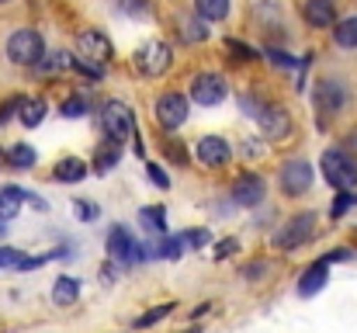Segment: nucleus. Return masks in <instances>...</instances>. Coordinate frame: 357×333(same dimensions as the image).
Listing matches in <instances>:
<instances>
[{
    "label": "nucleus",
    "mask_w": 357,
    "mask_h": 333,
    "mask_svg": "<svg viewBox=\"0 0 357 333\" xmlns=\"http://www.w3.org/2000/svg\"><path fill=\"white\" fill-rule=\"evenodd\" d=\"M7 56L17 66H38L45 59V42H42V35L35 28H21V31H14L7 38Z\"/></svg>",
    "instance_id": "nucleus-1"
},
{
    "label": "nucleus",
    "mask_w": 357,
    "mask_h": 333,
    "mask_svg": "<svg viewBox=\"0 0 357 333\" xmlns=\"http://www.w3.org/2000/svg\"><path fill=\"white\" fill-rule=\"evenodd\" d=\"M319 167H323V177H326L337 191H351V188H357V163L344 153V149H326L323 160H319Z\"/></svg>",
    "instance_id": "nucleus-2"
},
{
    "label": "nucleus",
    "mask_w": 357,
    "mask_h": 333,
    "mask_svg": "<svg viewBox=\"0 0 357 333\" xmlns=\"http://www.w3.org/2000/svg\"><path fill=\"white\" fill-rule=\"evenodd\" d=\"M316 232V216L312 212H298L291 222H284L278 232H274V246L278 250H295L302 243H309Z\"/></svg>",
    "instance_id": "nucleus-3"
},
{
    "label": "nucleus",
    "mask_w": 357,
    "mask_h": 333,
    "mask_svg": "<svg viewBox=\"0 0 357 333\" xmlns=\"http://www.w3.org/2000/svg\"><path fill=\"white\" fill-rule=\"evenodd\" d=\"M98 121H101L105 139H112V142H121L125 135L135 132V125H132V111H128V105H121V101H108V105L101 108V114H98Z\"/></svg>",
    "instance_id": "nucleus-4"
},
{
    "label": "nucleus",
    "mask_w": 357,
    "mask_h": 333,
    "mask_svg": "<svg viewBox=\"0 0 357 333\" xmlns=\"http://www.w3.org/2000/svg\"><path fill=\"white\" fill-rule=\"evenodd\" d=\"M170 59H174V52H170L167 42H146L139 49V56H135V66L146 77H163L170 70Z\"/></svg>",
    "instance_id": "nucleus-5"
},
{
    "label": "nucleus",
    "mask_w": 357,
    "mask_h": 333,
    "mask_svg": "<svg viewBox=\"0 0 357 333\" xmlns=\"http://www.w3.org/2000/svg\"><path fill=\"white\" fill-rule=\"evenodd\" d=\"M191 101L202 108H215L226 101V80L219 73H198L191 84Z\"/></svg>",
    "instance_id": "nucleus-6"
},
{
    "label": "nucleus",
    "mask_w": 357,
    "mask_h": 333,
    "mask_svg": "<svg viewBox=\"0 0 357 333\" xmlns=\"http://www.w3.org/2000/svg\"><path fill=\"white\" fill-rule=\"evenodd\" d=\"M156 121L163 125V128H181L184 121H188V98L184 94H177V91H167V94H160L156 98Z\"/></svg>",
    "instance_id": "nucleus-7"
},
{
    "label": "nucleus",
    "mask_w": 357,
    "mask_h": 333,
    "mask_svg": "<svg viewBox=\"0 0 357 333\" xmlns=\"http://www.w3.org/2000/svg\"><path fill=\"white\" fill-rule=\"evenodd\" d=\"M77 49H80V56H84V59H91V63H98V66L112 63V56H115V49H112L108 35H105V31H98V28L80 31V35H77Z\"/></svg>",
    "instance_id": "nucleus-8"
},
{
    "label": "nucleus",
    "mask_w": 357,
    "mask_h": 333,
    "mask_svg": "<svg viewBox=\"0 0 357 333\" xmlns=\"http://www.w3.org/2000/svg\"><path fill=\"white\" fill-rule=\"evenodd\" d=\"M312 177H316V170H312V163H305V160H291V163L281 167V188H284V195H291V198L305 195V191L312 188Z\"/></svg>",
    "instance_id": "nucleus-9"
},
{
    "label": "nucleus",
    "mask_w": 357,
    "mask_h": 333,
    "mask_svg": "<svg viewBox=\"0 0 357 333\" xmlns=\"http://www.w3.org/2000/svg\"><path fill=\"white\" fill-rule=\"evenodd\" d=\"M312 101H316L319 114L326 118V114H337V111L347 105V91H344L340 80H319L316 91H312Z\"/></svg>",
    "instance_id": "nucleus-10"
},
{
    "label": "nucleus",
    "mask_w": 357,
    "mask_h": 333,
    "mask_svg": "<svg viewBox=\"0 0 357 333\" xmlns=\"http://www.w3.org/2000/svg\"><path fill=\"white\" fill-rule=\"evenodd\" d=\"M195 156L202 160V167H226L229 156H233V149H229V142L219 139V135H202L198 146H195Z\"/></svg>",
    "instance_id": "nucleus-11"
},
{
    "label": "nucleus",
    "mask_w": 357,
    "mask_h": 333,
    "mask_svg": "<svg viewBox=\"0 0 357 333\" xmlns=\"http://www.w3.org/2000/svg\"><path fill=\"white\" fill-rule=\"evenodd\" d=\"M264 191H267V184H264L260 174H243L233 184V202L243 205V209H253V205L264 202Z\"/></svg>",
    "instance_id": "nucleus-12"
},
{
    "label": "nucleus",
    "mask_w": 357,
    "mask_h": 333,
    "mask_svg": "<svg viewBox=\"0 0 357 333\" xmlns=\"http://www.w3.org/2000/svg\"><path fill=\"white\" fill-rule=\"evenodd\" d=\"M257 121H260V132H264L267 139H284V135L291 132V118L284 114V108H278V105H267V111H264Z\"/></svg>",
    "instance_id": "nucleus-13"
},
{
    "label": "nucleus",
    "mask_w": 357,
    "mask_h": 333,
    "mask_svg": "<svg viewBox=\"0 0 357 333\" xmlns=\"http://www.w3.org/2000/svg\"><path fill=\"white\" fill-rule=\"evenodd\" d=\"M302 14H305V21H309L312 28H333V21H337V3H333V0H305Z\"/></svg>",
    "instance_id": "nucleus-14"
},
{
    "label": "nucleus",
    "mask_w": 357,
    "mask_h": 333,
    "mask_svg": "<svg viewBox=\"0 0 357 333\" xmlns=\"http://www.w3.org/2000/svg\"><path fill=\"white\" fill-rule=\"evenodd\" d=\"M108 250H112V257L115 260H121V264H132V260H139V246L132 243V236H128V229H121V225H115L112 232H108Z\"/></svg>",
    "instance_id": "nucleus-15"
},
{
    "label": "nucleus",
    "mask_w": 357,
    "mask_h": 333,
    "mask_svg": "<svg viewBox=\"0 0 357 333\" xmlns=\"http://www.w3.org/2000/svg\"><path fill=\"white\" fill-rule=\"evenodd\" d=\"M326 267H330L326 260H316V264L302 274V281H298V295H305V299H309V295H316V292L326 285V278H330V271H326Z\"/></svg>",
    "instance_id": "nucleus-16"
},
{
    "label": "nucleus",
    "mask_w": 357,
    "mask_h": 333,
    "mask_svg": "<svg viewBox=\"0 0 357 333\" xmlns=\"http://www.w3.org/2000/svg\"><path fill=\"white\" fill-rule=\"evenodd\" d=\"M77 299H80V281L70 278V274L56 278V285H52V302H56V306H73Z\"/></svg>",
    "instance_id": "nucleus-17"
},
{
    "label": "nucleus",
    "mask_w": 357,
    "mask_h": 333,
    "mask_svg": "<svg viewBox=\"0 0 357 333\" xmlns=\"http://www.w3.org/2000/svg\"><path fill=\"white\" fill-rule=\"evenodd\" d=\"M87 177V163L80 160V156H66L59 167H56V181H63V184H80Z\"/></svg>",
    "instance_id": "nucleus-18"
},
{
    "label": "nucleus",
    "mask_w": 357,
    "mask_h": 333,
    "mask_svg": "<svg viewBox=\"0 0 357 333\" xmlns=\"http://www.w3.org/2000/svg\"><path fill=\"white\" fill-rule=\"evenodd\" d=\"M195 14L205 21H222L229 17V0H195Z\"/></svg>",
    "instance_id": "nucleus-19"
},
{
    "label": "nucleus",
    "mask_w": 357,
    "mask_h": 333,
    "mask_svg": "<svg viewBox=\"0 0 357 333\" xmlns=\"http://www.w3.org/2000/svg\"><path fill=\"white\" fill-rule=\"evenodd\" d=\"M24 198H28V195H24L21 188H3V191H0V219H14Z\"/></svg>",
    "instance_id": "nucleus-20"
},
{
    "label": "nucleus",
    "mask_w": 357,
    "mask_h": 333,
    "mask_svg": "<svg viewBox=\"0 0 357 333\" xmlns=\"http://www.w3.org/2000/svg\"><path fill=\"white\" fill-rule=\"evenodd\" d=\"M119 156H121V142H105L101 149H98V156H94V167L101 170V174H108L112 167H119Z\"/></svg>",
    "instance_id": "nucleus-21"
},
{
    "label": "nucleus",
    "mask_w": 357,
    "mask_h": 333,
    "mask_svg": "<svg viewBox=\"0 0 357 333\" xmlns=\"http://www.w3.org/2000/svg\"><path fill=\"white\" fill-rule=\"evenodd\" d=\"M45 111H49L45 98H31V101H24V105H21V125L35 128V125H38V121L45 118Z\"/></svg>",
    "instance_id": "nucleus-22"
},
{
    "label": "nucleus",
    "mask_w": 357,
    "mask_h": 333,
    "mask_svg": "<svg viewBox=\"0 0 357 333\" xmlns=\"http://www.w3.org/2000/svg\"><path fill=\"white\" fill-rule=\"evenodd\" d=\"M333 38H337L340 49H357V17H344L333 28Z\"/></svg>",
    "instance_id": "nucleus-23"
},
{
    "label": "nucleus",
    "mask_w": 357,
    "mask_h": 333,
    "mask_svg": "<svg viewBox=\"0 0 357 333\" xmlns=\"http://www.w3.org/2000/svg\"><path fill=\"white\" fill-rule=\"evenodd\" d=\"M7 156H10V167H17V170L35 167V149H31V146H24V142L10 146V149H7Z\"/></svg>",
    "instance_id": "nucleus-24"
},
{
    "label": "nucleus",
    "mask_w": 357,
    "mask_h": 333,
    "mask_svg": "<svg viewBox=\"0 0 357 333\" xmlns=\"http://www.w3.org/2000/svg\"><path fill=\"white\" fill-rule=\"evenodd\" d=\"M174 313V302H163V306H156V309H149V313H142L139 320H135V330H146V327H153V323H160L163 316H170Z\"/></svg>",
    "instance_id": "nucleus-25"
},
{
    "label": "nucleus",
    "mask_w": 357,
    "mask_h": 333,
    "mask_svg": "<svg viewBox=\"0 0 357 333\" xmlns=\"http://www.w3.org/2000/svg\"><path fill=\"white\" fill-rule=\"evenodd\" d=\"M156 253L167 257V260H177V257L184 253V239H181V236H167V239L156 243Z\"/></svg>",
    "instance_id": "nucleus-26"
},
{
    "label": "nucleus",
    "mask_w": 357,
    "mask_h": 333,
    "mask_svg": "<svg viewBox=\"0 0 357 333\" xmlns=\"http://www.w3.org/2000/svg\"><path fill=\"white\" fill-rule=\"evenodd\" d=\"M202 21H205V17H198V14L184 21V38H188V42H205V38H208V28H205Z\"/></svg>",
    "instance_id": "nucleus-27"
},
{
    "label": "nucleus",
    "mask_w": 357,
    "mask_h": 333,
    "mask_svg": "<svg viewBox=\"0 0 357 333\" xmlns=\"http://www.w3.org/2000/svg\"><path fill=\"white\" fill-rule=\"evenodd\" d=\"M42 70H70L73 66V56L70 52H45V59L38 63Z\"/></svg>",
    "instance_id": "nucleus-28"
},
{
    "label": "nucleus",
    "mask_w": 357,
    "mask_h": 333,
    "mask_svg": "<svg viewBox=\"0 0 357 333\" xmlns=\"http://www.w3.org/2000/svg\"><path fill=\"white\" fill-rule=\"evenodd\" d=\"M139 219H142V225H149L153 232H163V225H167V222H163L167 219V212L156 205V209H142V212H139Z\"/></svg>",
    "instance_id": "nucleus-29"
},
{
    "label": "nucleus",
    "mask_w": 357,
    "mask_h": 333,
    "mask_svg": "<svg viewBox=\"0 0 357 333\" xmlns=\"http://www.w3.org/2000/svg\"><path fill=\"white\" fill-rule=\"evenodd\" d=\"M181 239H184V246H205L212 236H208V229H188V232H181Z\"/></svg>",
    "instance_id": "nucleus-30"
},
{
    "label": "nucleus",
    "mask_w": 357,
    "mask_h": 333,
    "mask_svg": "<svg viewBox=\"0 0 357 333\" xmlns=\"http://www.w3.org/2000/svg\"><path fill=\"white\" fill-rule=\"evenodd\" d=\"M63 114H66V118H80V114H87V101H84V98H70V101H63Z\"/></svg>",
    "instance_id": "nucleus-31"
},
{
    "label": "nucleus",
    "mask_w": 357,
    "mask_h": 333,
    "mask_svg": "<svg viewBox=\"0 0 357 333\" xmlns=\"http://www.w3.org/2000/svg\"><path fill=\"white\" fill-rule=\"evenodd\" d=\"M351 205H357V195H337V202H333V209H330V216L333 219H340Z\"/></svg>",
    "instance_id": "nucleus-32"
},
{
    "label": "nucleus",
    "mask_w": 357,
    "mask_h": 333,
    "mask_svg": "<svg viewBox=\"0 0 357 333\" xmlns=\"http://www.w3.org/2000/svg\"><path fill=\"white\" fill-rule=\"evenodd\" d=\"M121 10H128V14H135V17H142V14H149V0H119Z\"/></svg>",
    "instance_id": "nucleus-33"
},
{
    "label": "nucleus",
    "mask_w": 357,
    "mask_h": 333,
    "mask_svg": "<svg viewBox=\"0 0 357 333\" xmlns=\"http://www.w3.org/2000/svg\"><path fill=\"white\" fill-rule=\"evenodd\" d=\"M73 209H77V216H80L84 222H91V219H98V216H101V209H98L94 202H77Z\"/></svg>",
    "instance_id": "nucleus-34"
},
{
    "label": "nucleus",
    "mask_w": 357,
    "mask_h": 333,
    "mask_svg": "<svg viewBox=\"0 0 357 333\" xmlns=\"http://www.w3.org/2000/svg\"><path fill=\"white\" fill-rule=\"evenodd\" d=\"M267 59H271L274 66H284V70H291V66H295V59H291L288 52H281V49H267Z\"/></svg>",
    "instance_id": "nucleus-35"
},
{
    "label": "nucleus",
    "mask_w": 357,
    "mask_h": 333,
    "mask_svg": "<svg viewBox=\"0 0 357 333\" xmlns=\"http://www.w3.org/2000/svg\"><path fill=\"white\" fill-rule=\"evenodd\" d=\"M146 170H149V177H153V184H156V188H170V177L163 174V167H156V163H146Z\"/></svg>",
    "instance_id": "nucleus-36"
},
{
    "label": "nucleus",
    "mask_w": 357,
    "mask_h": 333,
    "mask_svg": "<svg viewBox=\"0 0 357 333\" xmlns=\"http://www.w3.org/2000/svg\"><path fill=\"white\" fill-rule=\"evenodd\" d=\"M167 156H170L177 167H184V163H188V153H184V146H181V142H170V146H167Z\"/></svg>",
    "instance_id": "nucleus-37"
},
{
    "label": "nucleus",
    "mask_w": 357,
    "mask_h": 333,
    "mask_svg": "<svg viewBox=\"0 0 357 333\" xmlns=\"http://www.w3.org/2000/svg\"><path fill=\"white\" fill-rule=\"evenodd\" d=\"M236 250H239L236 239H222V243L215 246V260H222V257H229V253H236Z\"/></svg>",
    "instance_id": "nucleus-38"
},
{
    "label": "nucleus",
    "mask_w": 357,
    "mask_h": 333,
    "mask_svg": "<svg viewBox=\"0 0 357 333\" xmlns=\"http://www.w3.org/2000/svg\"><path fill=\"white\" fill-rule=\"evenodd\" d=\"M226 49H233V52H236L239 59H253V56H257L253 49H246L243 42H236V38H229V42H226Z\"/></svg>",
    "instance_id": "nucleus-39"
},
{
    "label": "nucleus",
    "mask_w": 357,
    "mask_h": 333,
    "mask_svg": "<svg viewBox=\"0 0 357 333\" xmlns=\"http://www.w3.org/2000/svg\"><path fill=\"white\" fill-rule=\"evenodd\" d=\"M21 105H24V98H10L7 105H0V121H7L14 114V108H21Z\"/></svg>",
    "instance_id": "nucleus-40"
},
{
    "label": "nucleus",
    "mask_w": 357,
    "mask_h": 333,
    "mask_svg": "<svg viewBox=\"0 0 357 333\" xmlns=\"http://www.w3.org/2000/svg\"><path fill=\"white\" fill-rule=\"evenodd\" d=\"M347 257H351V250H333V253H326L323 260H326V264H333V260H347Z\"/></svg>",
    "instance_id": "nucleus-41"
},
{
    "label": "nucleus",
    "mask_w": 357,
    "mask_h": 333,
    "mask_svg": "<svg viewBox=\"0 0 357 333\" xmlns=\"http://www.w3.org/2000/svg\"><path fill=\"white\" fill-rule=\"evenodd\" d=\"M3 167H10V156H7V153L0 149V170H3Z\"/></svg>",
    "instance_id": "nucleus-42"
},
{
    "label": "nucleus",
    "mask_w": 357,
    "mask_h": 333,
    "mask_svg": "<svg viewBox=\"0 0 357 333\" xmlns=\"http://www.w3.org/2000/svg\"><path fill=\"white\" fill-rule=\"evenodd\" d=\"M3 232H7V219H0V236H3Z\"/></svg>",
    "instance_id": "nucleus-43"
},
{
    "label": "nucleus",
    "mask_w": 357,
    "mask_h": 333,
    "mask_svg": "<svg viewBox=\"0 0 357 333\" xmlns=\"http://www.w3.org/2000/svg\"><path fill=\"white\" fill-rule=\"evenodd\" d=\"M184 333H202V330H184Z\"/></svg>",
    "instance_id": "nucleus-44"
},
{
    "label": "nucleus",
    "mask_w": 357,
    "mask_h": 333,
    "mask_svg": "<svg viewBox=\"0 0 357 333\" xmlns=\"http://www.w3.org/2000/svg\"><path fill=\"white\" fill-rule=\"evenodd\" d=\"M0 3H7V0H0Z\"/></svg>",
    "instance_id": "nucleus-45"
}]
</instances>
